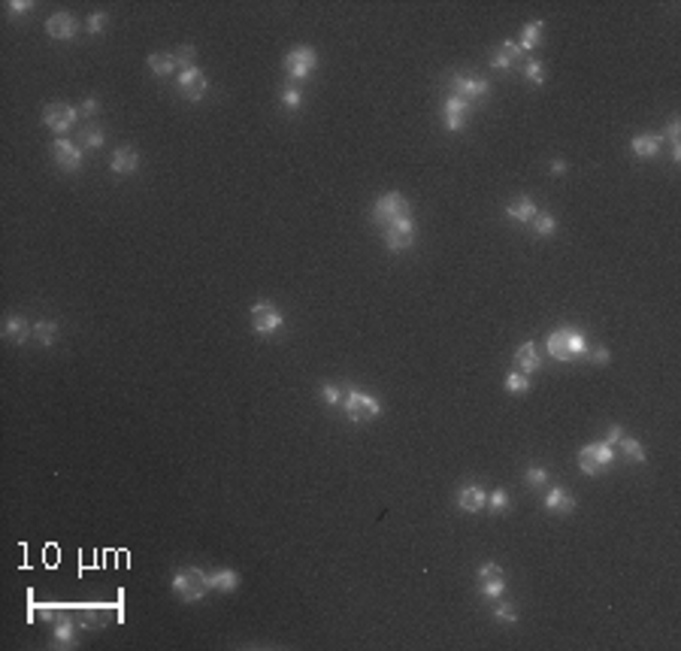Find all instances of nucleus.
<instances>
[{
	"mask_svg": "<svg viewBox=\"0 0 681 651\" xmlns=\"http://www.w3.org/2000/svg\"><path fill=\"white\" fill-rule=\"evenodd\" d=\"M545 348H548V355L554 361H575V358H582V355H588V343H584V337L575 330H554L548 337V343H545Z\"/></svg>",
	"mask_w": 681,
	"mask_h": 651,
	"instance_id": "1",
	"label": "nucleus"
},
{
	"mask_svg": "<svg viewBox=\"0 0 681 651\" xmlns=\"http://www.w3.org/2000/svg\"><path fill=\"white\" fill-rule=\"evenodd\" d=\"M343 406H345V415L352 418L354 424H367V422H373V418L382 412V406H378V400L376 397H370V394H361V391H354V388H348V391L343 394Z\"/></svg>",
	"mask_w": 681,
	"mask_h": 651,
	"instance_id": "2",
	"label": "nucleus"
},
{
	"mask_svg": "<svg viewBox=\"0 0 681 651\" xmlns=\"http://www.w3.org/2000/svg\"><path fill=\"white\" fill-rule=\"evenodd\" d=\"M173 591L179 594L185 603H194V600H203L206 591H209V582H206V573L203 569H179L173 576Z\"/></svg>",
	"mask_w": 681,
	"mask_h": 651,
	"instance_id": "3",
	"label": "nucleus"
},
{
	"mask_svg": "<svg viewBox=\"0 0 681 651\" xmlns=\"http://www.w3.org/2000/svg\"><path fill=\"white\" fill-rule=\"evenodd\" d=\"M406 216H409V203H406V197H403L400 191L382 194L376 200V206H373V218H376V225H382V227H387L391 221H397V218H406Z\"/></svg>",
	"mask_w": 681,
	"mask_h": 651,
	"instance_id": "4",
	"label": "nucleus"
},
{
	"mask_svg": "<svg viewBox=\"0 0 681 651\" xmlns=\"http://www.w3.org/2000/svg\"><path fill=\"white\" fill-rule=\"evenodd\" d=\"M612 460H615V449L608 442H593V446H584L579 451V466L588 475H600Z\"/></svg>",
	"mask_w": 681,
	"mask_h": 651,
	"instance_id": "5",
	"label": "nucleus"
},
{
	"mask_svg": "<svg viewBox=\"0 0 681 651\" xmlns=\"http://www.w3.org/2000/svg\"><path fill=\"white\" fill-rule=\"evenodd\" d=\"M385 245L391 252H406L415 245V221L409 216L406 218H397L385 227Z\"/></svg>",
	"mask_w": 681,
	"mask_h": 651,
	"instance_id": "6",
	"label": "nucleus"
},
{
	"mask_svg": "<svg viewBox=\"0 0 681 651\" xmlns=\"http://www.w3.org/2000/svg\"><path fill=\"white\" fill-rule=\"evenodd\" d=\"M318 67V55H315V49H309V46H297L294 52H288V58H285V70H288L291 79H306L312 70Z\"/></svg>",
	"mask_w": 681,
	"mask_h": 651,
	"instance_id": "7",
	"label": "nucleus"
},
{
	"mask_svg": "<svg viewBox=\"0 0 681 651\" xmlns=\"http://www.w3.org/2000/svg\"><path fill=\"white\" fill-rule=\"evenodd\" d=\"M76 122H79V109L67 106V103H49L43 109V124L52 128L55 133H67Z\"/></svg>",
	"mask_w": 681,
	"mask_h": 651,
	"instance_id": "8",
	"label": "nucleus"
},
{
	"mask_svg": "<svg viewBox=\"0 0 681 651\" xmlns=\"http://www.w3.org/2000/svg\"><path fill=\"white\" fill-rule=\"evenodd\" d=\"M206 88H209V82H206L203 70L188 67V70H182V73H179V94H182L185 100H191V103L203 100Z\"/></svg>",
	"mask_w": 681,
	"mask_h": 651,
	"instance_id": "9",
	"label": "nucleus"
},
{
	"mask_svg": "<svg viewBox=\"0 0 681 651\" xmlns=\"http://www.w3.org/2000/svg\"><path fill=\"white\" fill-rule=\"evenodd\" d=\"M490 94V85L481 82V79H472V76H454V97L463 100L466 106H472L476 100L488 97Z\"/></svg>",
	"mask_w": 681,
	"mask_h": 651,
	"instance_id": "10",
	"label": "nucleus"
},
{
	"mask_svg": "<svg viewBox=\"0 0 681 651\" xmlns=\"http://www.w3.org/2000/svg\"><path fill=\"white\" fill-rule=\"evenodd\" d=\"M251 328H255V333H260V337L276 333L282 328V315L276 312L270 303H255L251 306Z\"/></svg>",
	"mask_w": 681,
	"mask_h": 651,
	"instance_id": "11",
	"label": "nucleus"
},
{
	"mask_svg": "<svg viewBox=\"0 0 681 651\" xmlns=\"http://www.w3.org/2000/svg\"><path fill=\"white\" fill-rule=\"evenodd\" d=\"M479 587H481V594H485L488 600H497L500 594L506 591V576H503V569L497 567V563H485V567L479 569Z\"/></svg>",
	"mask_w": 681,
	"mask_h": 651,
	"instance_id": "12",
	"label": "nucleus"
},
{
	"mask_svg": "<svg viewBox=\"0 0 681 651\" xmlns=\"http://www.w3.org/2000/svg\"><path fill=\"white\" fill-rule=\"evenodd\" d=\"M52 155H55V161H58L61 170H67V173H73V170L82 167V152H79L73 142L64 140V137L52 142Z\"/></svg>",
	"mask_w": 681,
	"mask_h": 651,
	"instance_id": "13",
	"label": "nucleus"
},
{
	"mask_svg": "<svg viewBox=\"0 0 681 651\" xmlns=\"http://www.w3.org/2000/svg\"><path fill=\"white\" fill-rule=\"evenodd\" d=\"M46 30H49L52 39H73L79 25H76V19L70 12H55L52 19L46 21Z\"/></svg>",
	"mask_w": 681,
	"mask_h": 651,
	"instance_id": "14",
	"label": "nucleus"
},
{
	"mask_svg": "<svg viewBox=\"0 0 681 651\" xmlns=\"http://www.w3.org/2000/svg\"><path fill=\"white\" fill-rule=\"evenodd\" d=\"M442 115H445V128L448 131H461L466 124V118H470V106H466L463 100H457L454 94L445 100V109H442Z\"/></svg>",
	"mask_w": 681,
	"mask_h": 651,
	"instance_id": "15",
	"label": "nucleus"
},
{
	"mask_svg": "<svg viewBox=\"0 0 681 651\" xmlns=\"http://www.w3.org/2000/svg\"><path fill=\"white\" fill-rule=\"evenodd\" d=\"M521 61V49L518 43H500L494 52H490V67L494 70H509L512 64Z\"/></svg>",
	"mask_w": 681,
	"mask_h": 651,
	"instance_id": "16",
	"label": "nucleus"
},
{
	"mask_svg": "<svg viewBox=\"0 0 681 651\" xmlns=\"http://www.w3.org/2000/svg\"><path fill=\"white\" fill-rule=\"evenodd\" d=\"M545 509L548 512H560V515H569L575 509V497L569 494L566 488H551L548 497H545Z\"/></svg>",
	"mask_w": 681,
	"mask_h": 651,
	"instance_id": "17",
	"label": "nucleus"
},
{
	"mask_svg": "<svg viewBox=\"0 0 681 651\" xmlns=\"http://www.w3.org/2000/svg\"><path fill=\"white\" fill-rule=\"evenodd\" d=\"M52 645L55 648H73L76 645V627L70 618H58L52 627Z\"/></svg>",
	"mask_w": 681,
	"mask_h": 651,
	"instance_id": "18",
	"label": "nucleus"
},
{
	"mask_svg": "<svg viewBox=\"0 0 681 651\" xmlns=\"http://www.w3.org/2000/svg\"><path fill=\"white\" fill-rule=\"evenodd\" d=\"M109 167H113L115 173H133L140 167V155L133 146H122L113 152V161H109Z\"/></svg>",
	"mask_w": 681,
	"mask_h": 651,
	"instance_id": "19",
	"label": "nucleus"
},
{
	"mask_svg": "<svg viewBox=\"0 0 681 651\" xmlns=\"http://www.w3.org/2000/svg\"><path fill=\"white\" fill-rule=\"evenodd\" d=\"M457 506H461L463 512H481L488 506V494L481 488L470 485V488H463L461 494H457Z\"/></svg>",
	"mask_w": 681,
	"mask_h": 651,
	"instance_id": "20",
	"label": "nucleus"
},
{
	"mask_svg": "<svg viewBox=\"0 0 681 651\" xmlns=\"http://www.w3.org/2000/svg\"><path fill=\"white\" fill-rule=\"evenodd\" d=\"M206 582H209L212 591L231 594V591H236V585H240V576H236L233 569H215V573L206 576Z\"/></svg>",
	"mask_w": 681,
	"mask_h": 651,
	"instance_id": "21",
	"label": "nucleus"
},
{
	"mask_svg": "<svg viewBox=\"0 0 681 651\" xmlns=\"http://www.w3.org/2000/svg\"><path fill=\"white\" fill-rule=\"evenodd\" d=\"M30 333H34V328H28V321L21 319V315H10V319L3 321V337L12 339V343H25Z\"/></svg>",
	"mask_w": 681,
	"mask_h": 651,
	"instance_id": "22",
	"label": "nucleus"
},
{
	"mask_svg": "<svg viewBox=\"0 0 681 651\" xmlns=\"http://www.w3.org/2000/svg\"><path fill=\"white\" fill-rule=\"evenodd\" d=\"M515 361H518V367H521V372H536L542 367V358H539V352H536V346L533 343H524L515 352Z\"/></svg>",
	"mask_w": 681,
	"mask_h": 651,
	"instance_id": "23",
	"label": "nucleus"
},
{
	"mask_svg": "<svg viewBox=\"0 0 681 651\" xmlns=\"http://www.w3.org/2000/svg\"><path fill=\"white\" fill-rule=\"evenodd\" d=\"M506 216L515 218V221H533L536 218V203L530 197H518L506 206Z\"/></svg>",
	"mask_w": 681,
	"mask_h": 651,
	"instance_id": "24",
	"label": "nucleus"
},
{
	"mask_svg": "<svg viewBox=\"0 0 681 651\" xmlns=\"http://www.w3.org/2000/svg\"><path fill=\"white\" fill-rule=\"evenodd\" d=\"M633 155L636 158H654L657 152H660V137H651V133H642V137H636L630 142Z\"/></svg>",
	"mask_w": 681,
	"mask_h": 651,
	"instance_id": "25",
	"label": "nucleus"
},
{
	"mask_svg": "<svg viewBox=\"0 0 681 651\" xmlns=\"http://www.w3.org/2000/svg\"><path fill=\"white\" fill-rule=\"evenodd\" d=\"M539 43H542V21H530V25L524 28V34H521V39H518V49L530 52V49H536Z\"/></svg>",
	"mask_w": 681,
	"mask_h": 651,
	"instance_id": "26",
	"label": "nucleus"
},
{
	"mask_svg": "<svg viewBox=\"0 0 681 651\" xmlns=\"http://www.w3.org/2000/svg\"><path fill=\"white\" fill-rule=\"evenodd\" d=\"M148 70H152L155 76H170L173 70H179V64H176V58H173V52L170 55H148Z\"/></svg>",
	"mask_w": 681,
	"mask_h": 651,
	"instance_id": "27",
	"label": "nucleus"
},
{
	"mask_svg": "<svg viewBox=\"0 0 681 651\" xmlns=\"http://www.w3.org/2000/svg\"><path fill=\"white\" fill-rule=\"evenodd\" d=\"M34 339L39 346H52L58 339V324L55 321H37L34 324Z\"/></svg>",
	"mask_w": 681,
	"mask_h": 651,
	"instance_id": "28",
	"label": "nucleus"
},
{
	"mask_svg": "<svg viewBox=\"0 0 681 651\" xmlns=\"http://www.w3.org/2000/svg\"><path fill=\"white\" fill-rule=\"evenodd\" d=\"M617 449L624 451V457H627V460H636V464H642V460H645V449H642V442H639V440H633V436H624V440L617 442Z\"/></svg>",
	"mask_w": 681,
	"mask_h": 651,
	"instance_id": "29",
	"label": "nucleus"
},
{
	"mask_svg": "<svg viewBox=\"0 0 681 651\" xmlns=\"http://www.w3.org/2000/svg\"><path fill=\"white\" fill-rule=\"evenodd\" d=\"M506 391L509 394H527L530 391V379L524 376V372H509V376H506Z\"/></svg>",
	"mask_w": 681,
	"mask_h": 651,
	"instance_id": "30",
	"label": "nucleus"
},
{
	"mask_svg": "<svg viewBox=\"0 0 681 651\" xmlns=\"http://www.w3.org/2000/svg\"><path fill=\"white\" fill-rule=\"evenodd\" d=\"M554 227H557V221H554V216H548V212H536L533 218V230L536 236H551Z\"/></svg>",
	"mask_w": 681,
	"mask_h": 651,
	"instance_id": "31",
	"label": "nucleus"
},
{
	"mask_svg": "<svg viewBox=\"0 0 681 651\" xmlns=\"http://www.w3.org/2000/svg\"><path fill=\"white\" fill-rule=\"evenodd\" d=\"M524 76L530 79L533 85H542L545 82V70H542V61H536V58H530V61H524Z\"/></svg>",
	"mask_w": 681,
	"mask_h": 651,
	"instance_id": "32",
	"label": "nucleus"
},
{
	"mask_svg": "<svg viewBox=\"0 0 681 651\" xmlns=\"http://www.w3.org/2000/svg\"><path fill=\"white\" fill-rule=\"evenodd\" d=\"M79 140H82V146L97 149V146H103V131L100 128H85L82 133H79Z\"/></svg>",
	"mask_w": 681,
	"mask_h": 651,
	"instance_id": "33",
	"label": "nucleus"
},
{
	"mask_svg": "<svg viewBox=\"0 0 681 651\" xmlns=\"http://www.w3.org/2000/svg\"><path fill=\"white\" fill-rule=\"evenodd\" d=\"M494 618L500 624H515V621H518V612H515L512 606H506V603H500V606L494 609Z\"/></svg>",
	"mask_w": 681,
	"mask_h": 651,
	"instance_id": "34",
	"label": "nucleus"
},
{
	"mask_svg": "<svg viewBox=\"0 0 681 651\" xmlns=\"http://www.w3.org/2000/svg\"><path fill=\"white\" fill-rule=\"evenodd\" d=\"M194 49H191V46H182V49H176V52H173V58H176V64L182 67V70H188V67H191V61H194Z\"/></svg>",
	"mask_w": 681,
	"mask_h": 651,
	"instance_id": "35",
	"label": "nucleus"
},
{
	"mask_svg": "<svg viewBox=\"0 0 681 651\" xmlns=\"http://www.w3.org/2000/svg\"><path fill=\"white\" fill-rule=\"evenodd\" d=\"M545 479H548V473H545L542 466H530V470H527V475H524V482H527L530 488H539Z\"/></svg>",
	"mask_w": 681,
	"mask_h": 651,
	"instance_id": "36",
	"label": "nucleus"
},
{
	"mask_svg": "<svg viewBox=\"0 0 681 651\" xmlns=\"http://www.w3.org/2000/svg\"><path fill=\"white\" fill-rule=\"evenodd\" d=\"M488 506H490V509H497V512H503V509H506V506H509V494H506V491H503V488H497V491H494V494H490V497H488Z\"/></svg>",
	"mask_w": 681,
	"mask_h": 651,
	"instance_id": "37",
	"label": "nucleus"
},
{
	"mask_svg": "<svg viewBox=\"0 0 681 651\" xmlns=\"http://www.w3.org/2000/svg\"><path fill=\"white\" fill-rule=\"evenodd\" d=\"M321 400L327 403V406H336V403L343 400V391H339L336 385H324V388H321Z\"/></svg>",
	"mask_w": 681,
	"mask_h": 651,
	"instance_id": "38",
	"label": "nucleus"
},
{
	"mask_svg": "<svg viewBox=\"0 0 681 651\" xmlns=\"http://www.w3.org/2000/svg\"><path fill=\"white\" fill-rule=\"evenodd\" d=\"M103 28H106V12H91L88 15V30L91 34H100Z\"/></svg>",
	"mask_w": 681,
	"mask_h": 651,
	"instance_id": "39",
	"label": "nucleus"
},
{
	"mask_svg": "<svg viewBox=\"0 0 681 651\" xmlns=\"http://www.w3.org/2000/svg\"><path fill=\"white\" fill-rule=\"evenodd\" d=\"M282 100H285V106H288V109H297L300 106V91L297 88H288V91L282 94Z\"/></svg>",
	"mask_w": 681,
	"mask_h": 651,
	"instance_id": "40",
	"label": "nucleus"
},
{
	"mask_svg": "<svg viewBox=\"0 0 681 651\" xmlns=\"http://www.w3.org/2000/svg\"><path fill=\"white\" fill-rule=\"evenodd\" d=\"M588 358L593 364H608L612 361V355H608V348H593V352H588Z\"/></svg>",
	"mask_w": 681,
	"mask_h": 651,
	"instance_id": "41",
	"label": "nucleus"
},
{
	"mask_svg": "<svg viewBox=\"0 0 681 651\" xmlns=\"http://www.w3.org/2000/svg\"><path fill=\"white\" fill-rule=\"evenodd\" d=\"M621 440H624V431H621V427H617V424H615V427H608V436H606V442H608V446L615 449Z\"/></svg>",
	"mask_w": 681,
	"mask_h": 651,
	"instance_id": "42",
	"label": "nucleus"
},
{
	"mask_svg": "<svg viewBox=\"0 0 681 651\" xmlns=\"http://www.w3.org/2000/svg\"><path fill=\"white\" fill-rule=\"evenodd\" d=\"M94 113H97V100L94 97H88L82 106H79V115H94Z\"/></svg>",
	"mask_w": 681,
	"mask_h": 651,
	"instance_id": "43",
	"label": "nucleus"
},
{
	"mask_svg": "<svg viewBox=\"0 0 681 651\" xmlns=\"http://www.w3.org/2000/svg\"><path fill=\"white\" fill-rule=\"evenodd\" d=\"M30 12V3H25V0H12V3H10V12L12 15H21V12Z\"/></svg>",
	"mask_w": 681,
	"mask_h": 651,
	"instance_id": "44",
	"label": "nucleus"
},
{
	"mask_svg": "<svg viewBox=\"0 0 681 651\" xmlns=\"http://www.w3.org/2000/svg\"><path fill=\"white\" fill-rule=\"evenodd\" d=\"M666 140L672 142V146H675V142H678V122H669V128H666Z\"/></svg>",
	"mask_w": 681,
	"mask_h": 651,
	"instance_id": "45",
	"label": "nucleus"
},
{
	"mask_svg": "<svg viewBox=\"0 0 681 651\" xmlns=\"http://www.w3.org/2000/svg\"><path fill=\"white\" fill-rule=\"evenodd\" d=\"M551 173H557V176H560V173H566V164L564 161H554L551 164Z\"/></svg>",
	"mask_w": 681,
	"mask_h": 651,
	"instance_id": "46",
	"label": "nucleus"
}]
</instances>
